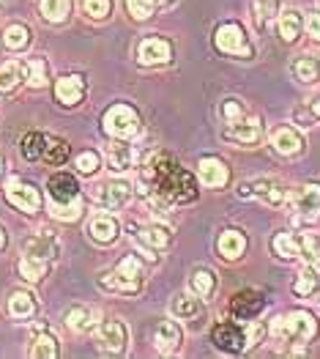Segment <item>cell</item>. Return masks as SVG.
I'll list each match as a JSON object with an SVG mask.
<instances>
[{"label": "cell", "instance_id": "cell-1", "mask_svg": "<svg viewBox=\"0 0 320 359\" xmlns=\"http://www.w3.org/2000/svg\"><path fill=\"white\" fill-rule=\"evenodd\" d=\"M140 195L159 198L165 203H189L197 198V184L189 170H183L170 156H156L140 173Z\"/></svg>", "mask_w": 320, "mask_h": 359}, {"label": "cell", "instance_id": "cell-2", "mask_svg": "<svg viewBox=\"0 0 320 359\" xmlns=\"http://www.w3.org/2000/svg\"><path fill=\"white\" fill-rule=\"evenodd\" d=\"M268 334L277 343H288V346L301 348L318 334V321L304 310H293V313H285V316H274L268 321Z\"/></svg>", "mask_w": 320, "mask_h": 359}, {"label": "cell", "instance_id": "cell-3", "mask_svg": "<svg viewBox=\"0 0 320 359\" xmlns=\"http://www.w3.org/2000/svg\"><path fill=\"white\" fill-rule=\"evenodd\" d=\"M47 195H50V211L63 222H71L83 214V198H80V184L69 173H55L47 181Z\"/></svg>", "mask_w": 320, "mask_h": 359}, {"label": "cell", "instance_id": "cell-4", "mask_svg": "<svg viewBox=\"0 0 320 359\" xmlns=\"http://www.w3.org/2000/svg\"><path fill=\"white\" fill-rule=\"evenodd\" d=\"M143 280H146V269H143L140 258L126 255L116 269L99 277V285L107 288V291H118V294H140Z\"/></svg>", "mask_w": 320, "mask_h": 359}, {"label": "cell", "instance_id": "cell-5", "mask_svg": "<svg viewBox=\"0 0 320 359\" xmlns=\"http://www.w3.org/2000/svg\"><path fill=\"white\" fill-rule=\"evenodd\" d=\"M93 337H96V346L104 351V354H123L126 346H129V330L123 321L118 318H107V321H99L93 327Z\"/></svg>", "mask_w": 320, "mask_h": 359}, {"label": "cell", "instance_id": "cell-6", "mask_svg": "<svg viewBox=\"0 0 320 359\" xmlns=\"http://www.w3.org/2000/svg\"><path fill=\"white\" fill-rule=\"evenodd\" d=\"M104 132L118 137V140L134 137V135L140 132V116H137L134 107H129V104H116V107H110L107 116H104Z\"/></svg>", "mask_w": 320, "mask_h": 359}, {"label": "cell", "instance_id": "cell-7", "mask_svg": "<svg viewBox=\"0 0 320 359\" xmlns=\"http://www.w3.org/2000/svg\"><path fill=\"white\" fill-rule=\"evenodd\" d=\"M93 201L104 211L123 209L132 201V184L126 179H107L93 187Z\"/></svg>", "mask_w": 320, "mask_h": 359}, {"label": "cell", "instance_id": "cell-8", "mask_svg": "<svg viewBox=\"0 0 320 359\" xmlns=\"http://www.w3.org/2000/svg\"><path fill=\"white\" fill-rule=\"evenodd\" d=\"M291 211H295V219L301 222H318L320 219V184H307L291 192L288 198Z\"/></svg>", "mask_w": 320, "mask_h": 359}, {"label": "cell", "instance_id": "cell-9", "mask_svg": "<svg viewBox=\"0 0 320 359\" xmlns=\"http://www.w3.org/2000/svg\"><path fill=\"white\" fill-rule=\"evenodd\" d=\"M6 201L11 206H17L20 211H25V214H36V211L41 209L39 189L33 184H28V181L17 179V176H11V179L6 181Z\"/></svg>", "mask_w": 320, "mask_h": 359}, {"label": "cell", "instance_id": "cell-10", "mask_svg": "<svg viewBox=\"0 0 320 359\" xmlns=\"http://www.w3.org/2000/svg\"><path fill=\"white\" fill-rule=\"evenodd\" d=\"M214 41H216V47H219L225 55H241V58H249V55H252V47H249V41H246L244 30H241V25H235V22L219 25Z\"/></svg>", "mask_w": 320, "mask_h": 359}, {"label": "cell", "instance_id": "cell-11", "mask_svg": "<svg viewBox=\"0 0 320 359\" xmlns=\"http://www.w3.org/2000/svg\"><path fill=\"white\" fill-rule=\"evenodd\" d=\"M211 334H214L216 348H222L228 354H238V351H244L249 346L246 343V324L241 327V324H233V321H222V324L214 327Z\"/></svg>", "mask_w": 320, "mask_h": 359}, {"label": "cell", "instance_id": "cell-12", "mask_svg": "<svg viewBox=\"0 0 320 359\" xmlns=\"http://www.w3.org/2000/svg\"><path fill=\"white\" fill-rule=\"evenodd\" d=\"M222 137L225 140H233V143H241V146H255L263 137V126L255 116H244V118L235 121V123H228L225 132H222Z\"/></svg>", "mask_w": 320, "mask_h": 359}, {"label": "cell", "instance_id": "cell-13", "mask_svg": "<svg viewBox=\"0 0 320 359\" xmlns=\"http://www.w3.org/2000/svg\"><path fill=\"white\" fill-rule=\"evenodd\" d=\"M60 252V244L58 239L53 236V233H36V236H28V239L22 241V255H28V258H39V261H53V258H58Z\"/></svg>", "mask_w": 320, "mask_h": 359}, {"label": "cell", "instance_id": "cell-14", "mask_svg": "<svg viewBox=\"0 0 320 359\" xmlns=\"http://www.w3.org/2000/svg\"><path fill=\"white\" fill-rule=\"evenodd\" d=\"M268 143H271V149L277 151V154L293 156V154H298V151L304 149V135L298 129H293V126H277L268 135Z\"/></svg>", "mask_w": 320, "mask_h": 359}, {"label": "cell", "instance_id": "cell-15", "mask_svg": "<svg viewBox=\"0 0 320 359\" xmlns=\"http://www.w3.org/2000/svg\"><path fill=\"white\" fill-rule=\"evenodd\" d=\"M58 337L47 327H36L33 334H30V346H28V354L33 359H55L58 357Z\"/></svg>", "mask_w": 320, "mask_h": 359}, {"label": "cell", "instance_id": "cell-16", "mask_svg": "<svg viewBox=\"0 0 320 359\" xmlns=\"http://www.w3.org/2000/svg\"><path fill=\"white\" fill-rule=\"evenodd\" d=\"M170 55H173L170 44H167L165 39H156V36L143 39V41H140V47H137V60H140L143 66H159V63H167Z\"/></svg>", "mask_w": 320, "mask_h": 359}, {"label": "cell", "instance_id": "cell-17", "mask_svg": "<svg viewBox=\"0 0 320 359\" xmlns=\"http://www.w3.org/2000/svg\"><path fill=\"white\" fill-rule=\"evenodd\" d=\"M197 173H200V181L211 189H222L230 179L228 165L222 159H216V156H203L200 165H197Z\"/></svg>", "mask_w": 320, "mask_h": 359}, {"label": "cell", "instance_id": "cell-18", "mask_svg": "<svg viewBox=\"0 0 320 359\" xmlns=\"http://www.w3.org/2000/svg\"><path fill=\"white\" fill-rule=\"evenodd\" d=\"M181 340H183V334H181V327L175 321L156 324V330H153V346H156L159 354H175L178 346H181Z\"/></svg>", "mask_w": 320, "mask_h": 359}, {"label": "cell", "instance_id": "cell-19", "mask_svg": "<svg viewBox=\"0 0 320 359\" xmlns=\"http://www.w3.org/2000/svg\"><path fill=\"white\" fill-rule=\"evenodd\" d=\"M118 231H120V225H118V219L113 214H96V217L88 222L90 239L99 241V244H113V241L118 239Z\"/></svg>", "mask_w": 320, "mask_h": 359}, {"label": "cell", "instance_id": "cell-20", "mask_svg": "<svg viewBox=\"0 0 320 359\" xmlns=\"http://www.w3.org/2000/svg\"><path fill=\"white\" fill-rule=\"evenodd\" d=\"M216 250H219V255L225 261H238L244 255V250H246V236L241 231H235V228H228V231L219 233Z\"/></svg>", "mask_w": 320, "mask_h": 359}, {"label": "cell", "instance_id": "cell-21", "mask_svg": "<svg viewBox=\"0 0 320 359\" xmlns=\"http://www.w3.org/2000/svg\"><path fill=\"white\" fill-rule=\"evenodd\" d=\"M55 96H58V102L63 104H77V102H83V96H85V83H83V77H77V74H66V77H60L58 83H55Z\"/></svg>", "mask_w": 320, "mask_h": 359}, {"label": "cell", "instance_id": "cell-22", "mask_svg": "<svg viewBox=\"0 0 320 359\" xmlns=\"http://www.w3.org/2000/svg\"><path fill=\"white\" fill-rule=\"evenodd\" d=\"M170 310H173L175 318H183V321H192V318H200L203 316V304H200L195 291L192 294H186V291L183 294H175Z\"/></svg>", "mask_w": 320, "mask_h": 359}, {"label": "cell", "instance_id": "cell-23", "mask_svg": "<svg viewBox=\"0 0 320 359\" xmlns=\"http://www.w3.org/2000/svg\"><path fill=\"white\" fill-rule=\"evenodd\" d=\"M107 162H110V170L113 173H126V170L134 168L137 151L132 149V146H126V143H113L110 151H107Z\"/></svg>", "mask_w": 320, "mask_h": 359}, {"label": "cell", "instance_id": "cell-24", "mask_svg": "<svg viewBox=\"0 0 320 359\" xmlns=\"http://www.w3.org/2000/svg\"><path fill=\"white\" fill-rule=\"evenodd\" d=\"M263 307V299L255 291H241L233 299V316L238 321H252Z\"/></svg>", "mask_w": 320, "mask_h": 359}, {"label": "cell", "instance_id": "cell-25", "mask_svg": "<svg viewBox=\"0 0 320 359\" xmlns=\"http://www.w3.org/2000/svg\"><path fill=\"white\" fill-rule=\"evenodd\" d=\"M291 72H293V77H295L301 86H315V83H320V60L312 58V55L298 58L291 66Z\"/></svg>", "mask_w": 320, "mask_h": 359}, {"label": "cell", "instance_id": "cell-26", "mask_svg": "<svg viewBox=\"0 0 320 359\" xmlns=\"http://www.w3.org/2000/svg\"><path fill=\"white\" fill-rule=\"evenodd\" d=\"M99 324V313L90 307H71L66 313V327L71 332H90Z\"/></svg>", "mask_w": 320, "mask_h": 359}, {"label": "cell", "instance_id": "cell-27", "mask_svg": "<svg viewBox=\"0 0 320 359\" xmlns=\"http://www.w3.org/2000/svg\"><path fill=\"white\" fill-rule=\"evenodd\" d=\"M277 28H279V36H282L285 41H295V39L301 36V30H304V17H301V11H295V8L282 11L279 20H277Z\"/></svg>", "mask_w": 320, "mask_h": 359}, {"label": "cell", "instance_id": "cell-28", "mask_svg": "<svg viewBox=\"0 0 320 359\" xmlns=\"http://www.w3.org/2000/svg\"><path fill=\"white\" fill-rule=\"evenodd\" d=\"M320 291V277L315 266H304V271L295 277V283H293V294L295 297H301V299H312L315 294Z\"/></svg>", "mask_w": 320, "mask_h": 359}, {"label": "cell", "instance_id": "cell-29", "mask_svg": "<svg viewBox=\"0 0 320 359\" xmlns=\"http://www.w3.org/2000/svg\"><path fill=\"white\" fill-rule=\"evenodd\" d=\"M137 239L143 241V244H148V247H153V250H162L170 241V228L162 225V222H148V225H143L137 231Z\"/></svg>", "mask_w": 320, "mask_h": 359}, {"label": "cell", "instance_id": "cell-30", "mask_svg": "<svg viewBox=\"0 0 320 359\" xmlns=\"http://www.w3.org/2000/svg\"><path fill=\"white\" fill-rule=\"evenodd\" d=\"M22 80H25V63L8 60V63L0 66V90H3V93L14 90Z\"/></svg>", "mask_w": 320, "mask_h": 359}, {"label": "cell", "instance_id": "cell-31", "mask_svg": "<svg viewBox=\"0 0 320 359\" xmlns=\"http://www.w3.org/2000/svg\"><path fill=\"white\" fill-rule=\"evenodd\" d=\"M33 313H36V302H33V297L25 294V291H14L11 299H8V316L22 321V318H30Z\"/></svg>", "mask_w": 320, "mask_h": 359}, {"label": "cell", "instance_id": "cell-32", "mask_svg": "<svg viewBox=\"0 0 320 359\" xmlns=\"http://www.w3.org/2000/svg\"><path fill=\"white\" fill-rule=\"evenodd\" d=\"M271 247H274V252H277L279 258H285V261L298 258V252H301V241H298V236H293V233H277L274 241H271Z\"/></svg>", "mask_w": 320, "mask_h": 359}, {"label": "cell", "instance_id": "cell-33", "mask_svg": "<svg viewBox=\"0 0 320 359\" xmlns=\"http://www.w3.org/2000/svg\"><path fill=\"white\" fill-rule=\"evenodd\" d=\"M41 17L47 22H63L71 11V0H41Z\"/></svg>", "mask_w": 320, "mask_h": 359}, {"label": "cell", "instance_id": "cell-34", "mask_svg": "<svg viewBox=\"0 0 320 359\" xmlns=\"http://www.w3.org/2000/svg\"><path fill=\"white\" fill-rule=\"evenodd\" d=\"M28 41H30V30L25 25H20V22H14V25H8V28L3 30V44L8 50H25Z\"/></svg>", "mask_w": 320, "mask_h": 359}, {"label": "cell", "instance_id": "cell-35", "mask_svg": "<svg viewBox=\"0 0 320 359\" xmlns=\"http://www.w3.org/2000/svg\"><path fill=\"white\" fill-rule=\"evenodd\" d=\"M298 241H301V252H298V258H301L307 266H320V239L318 236L304 233V236H298Z\"/></svg>", "mask_w": 320, "mask_h": 359}, {"label": "cell", "instance_id": "cell-36", "mask_svg": "<svg viewBox=\"0 0 320 359\" xmlns=\"http://www.w3.org/2000/svg\"><path fill=\"white\" fill-rule=\"evenodd\" d=\"M25 80H28L33 88H44L47 86V60L44 58L25 60Z\"/></svg>", "mask_w": 320, "mask_h": 359}, {"label": "cell", "instance_id": "cell-37", "mask_svg": "<svg viewBox=\"0 0 320 359\" xmlns=\"http://www.w3.org/2000/svg\"><path fill=\"white\" fill-rule=\"evenodd\" d=\"M44 274H47V261H39V258L22 255V261H20V277H22V280L39 283Z\"/></svg>", "mask_w": 320, "mask_h": 359}, {"label": "cell", "instance_id": "cell-38", "mask_svg": "<svg viewBox=\"0 0 320 359\" xmlns=\"http://www.w3.org/2000/svg\"><path fill=\"white\" fill-rule=\"evenodd\" d=\"M50 165H63L66 162V156H69V146H66V140H58V137H47L44 140V154H41Z\"/></svg>", "mask_w": 320, "mask_h": 359}, {"label": "cell", "instance_id": "cell-39", "mask_svg": "<svg viewBox=\"0 0 320 359\" xmlns=\"http://www.w3.org/2000/svg\"><path fill=\"white\" fill-rule=\"evenodd\" d=\"M44 140H47L44 135H39V132H28V135L20 140V151H22V156L30 159V162H33V159H39V156L44 154Z\"/></svg>", "mask_w": 320, "mask_h": 359}, {"label": "cell", "instance_id": "cell-40", "mask_svg": "<svg viewBox=\"0 0 320 359\" xmlns=\"http://www.w3.org/2000/svg\"><path fill=\"white\" fill-rule=\"evenodd\" d=\"M216 288V280H214V271L211 269H197L195 271V277H192V291L205 299V297H211V291Z\"/></svg>", "mask_w": 320, "mask_h": 359}, {"label": "cell", "instance_id": "cell-41", "mask_svg": "<svg viewBox=\"0 0 320 359\" xmlns=\"http://www.w3.org/2000/svg\"><path fill=\"white\" fill-rule=\"evenodd\" d=\"M252 8H255V20H258V25H265V22L277 20L279 0H255V3H252Z\"/></svg>", "mask_w": 320, "mask_h": 359}, {"label": "cell", "instance_id": "cell-42", "mask_svg": "<svg viewBox=\"0 0 320 359\" xmlns=\"http://www.w3.org/2000/svg\"><path fill=\"white\" fill-rule=\"evenodd\" d=\"M274 179H255V181H241L238 184V195L241 198H252V195H265Z\"/></svg>", "mask_w": 320, "mask_h": 359}, {"label": "cell", "instance_id": "cell-43", "mask_svg": "<svg viewBox=\"0 0 320 359\" xmlns=\"http://www.w3.org/2000/svg\"><path fill=\"white\" fill-rule=\"evenodd\" d=\"M110 8H113V0H85L83 3V11L90 20H107Z\"/></svg>", "mask_w": 320, "mask_h": 359}, {"label": "cell", "instance_id": "cell-44", "mask_svg": "<svg viewBox=\"0 0 320 359\" xmlns=\"http://www.w3.org/2000/svg\"><path fill=\"white\" fill-rule=\"evenodd\" d=\"M99 165H102V159H99L96 151H83V154L77 156V170H80L83 176H93V173L99 170Z\"/></svg>", "mask_w": 320, "mask_h": 359}, {"label": "cell", "instance_id": "cell-45", "mask_svg": "<svg viewBox=\"0 0 320 359\" xmlns=\"http://www.w3.org/2000/svg\"><path fill=\"white\" fill-rule=\"evenodd\" d=\"M126 8L134 20H148L156 11V3L153 0H126Z\"/></svg>", "mask_w": 320, "mask_h": 359}, {"label": "cell", "instance_id": "cell-46", "mask_svg": "<svg viewBox=\"0 0 320 359\" xmlns=\"http://www.w3.org/2000/svg\"><path fill=\"white\" fill-rule=\"evenodd\" d=\"M222 118H225V123H235V121L244 118V107H241L238 99H225L222 102Z\"/></svg>", "mask_w": 320, "mask_h": 359}, {"label": "cell", "instance_id": "cell-47", "mask_svg": "<svg viewBox=\"0 0 320 359\" xmlns=\"http://www.w3.org/2000/svg\"><path fill=\"white\" fill-rule=\"evenodd\" d=\"M304 28H307V33H309L315 41H320V11H312V14L307 17Z\"/></svg>", "mask_w": 320, "mask_h": 359}, {"label": "cell", "instance_id": "cell-48", "mask_svg": "<svg viewBox=\"0 0 320 359\" xmlns=\"http://www.w3.org/2000/svg\"><path fill=\"white\" fill-rule=\"evenodd\" d=\"M309 121H320V96L309 102Z\"/></svg>", "mask_w": 320, "mask_h": 359}, {"label": "cell", "instance_id": "cell-49", "mask_svg": "<svg viewBox=\"0 0 320 359\" xmlns=\"http://www.w3.org/2000/svg\"><path fill=\"white\" fill-rule=\"evenodd\" d=\"M153 3H156V8H159V6H173L175 0H153Z\"/></svg>", "mask_w": 320, "mask_h": 359}, {"label": "cell", "instance_id": "cell-50", "mask_svg": "<svg viewBox=\"0 0 320 359\" xmlns=\"http://www.w3.org/2000/svg\"><path fill=\"white\" fill-rule=\"evenodd\" d=\"M3 173H6V159H3V154H0V181H3Z\"/></svg>", "mask_w": 320, "mask_h": 359}, {"label": "cell", "instance_id": "cell-51", "mask_svg": "<svg viewBox=\"0 0 320 359\" xmlns=\"http://www.w3.org/2000/svg\"><path fill=\"white\" fill-rule=\"evenodd\" d=\"M6 247V233H3V228H0V250Z\"/></svg>", "mask_w": 320, "mask_h": 359}]
</instances>
